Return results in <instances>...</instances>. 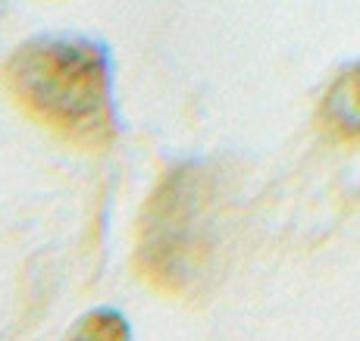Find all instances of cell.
Returning <instances> with one entry per match:
<instances>
[{"instance_id":"1","label":"cell","mask_w":360,"mask_h":341,"mask_svg":"<svg viewBox=\"0 0 360 341\" xmlns=\"http://www.w3.org/2000/svg\"><path fill=\"white\" fill-rule=\"evenodd\" d=\"M13 101L66 144L101 150L116 138L110 60L79 34H44L4 66Z\"/></svg>"},{"instance_id":"2","label":"cell","mask_w":360,"mask_h":341,"mask_svg":"<svg viewBox=\"0 0 360 341\" xmlns=\"http://www.w3.org/2000/svg\"><path fill=\"white\" fill-rule=\"evenodd\" d=\"M326 120L345 135H360V72H351L332 88Z\"/></svg>"},{"instance_id":"3","label":"cell","mask_w":360,"mask_h":341,"mask_svg":"<svg viewBox=\"0 0 360 341\" xmlns=\"http://www.w3.org/2000/svg\"><path fill=\"white\" fill-rule=\"evenodd\" d=\"M79 338H126L129 329L120 313H94L85 319V329L75 332Z\"/></svg>"}]
</instances>
